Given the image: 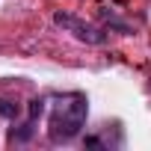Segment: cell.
<instances>
[{"instance_id":"1","label":"cell","mask_w":151,"mask_h":151,"mask_svg":"<svg viewBox=\"0 0 151 151\" xmlns=\"http://www.w3.org/2000/svg\"><path fill=\"white\" fill-rule=\"evenodd\" d=\"M86 113H89V101L86 95L80 92H68V95H59L53 101V110H50V142H71L86 124Z\"/></svg>"},{"instance_id":"2","label":"cell","mask_w":151,"mask_h":151,"mask_svg":"<svg viewBox=\"0 0 151 151\" xmlns=\"http://www.w3.org/2000/svg\"><path fill=\"white\" fill-rule=\"evenodd\" d=\"M53 24L62 27V30H68L74 39H80V42H86V45H104V42H107V33H104L101 27L86 24V21H80L77 15H71V12H56V15H53Z\"/></svg>"},{"instance_id":"3","label":"cell","mask_w":151,"mask_h":151,"mask_svg":"<svg viewBox=\"0 0 151 151\" xmlns=\"http://www.w3.org/2000/svg\"><path fill=\"white\" fill-rule=\"evenodd\" d=\"M33 130H36V122H33V119H27L18 130H12V133H9V139H12V142H27V139L33 136Z\"/></svg>"},{"instance_id":"4","label":"cell","mask_w":151,"mask_h":151,"mask_svg":"<svg viewBox=\"0 0 151 151\" xmlns=\"http://www.w3.org/2000/svg\"><path fill=\"white\" fill-rule=\"evenodd\" d=\"M15 116H18V104L0 98V119H15Z\"/></svg>"},{"instance_id":"5","label":"cell","mask_w":151,"mask_h":151,"mask_svg":"<svg viewBox=\"0 0 151 151\" xmlns=\"http://www.w3.org/2000/svg\"><path fill=\"white\" fill-rule=\"evenodd\" d=\"M45 104H47V101H42V98H33V101H30V119H33V122L45 113Z\"/></svg>"},{"instance_id":"6","label":"cell","mask_w":151,"mask_h":151,"mask_svg":"<svg viewBox=\"0 0 151 151\" xmlns=\"http://www.w3.org/2000/svg\"><path fill=\"white\" fill-rule=\"evenodd\" d=\"M86 145H89V148H101V139H98V136H86Z\"/></svg>"},{"instance_id":"7","label":"cell","mask_w":151,"mask_h":151,"mask_svg":"<svg viewBox=\"0 0 151 151\" xmlns=\"http://www.w3.org/2000/svg\"><path fill=\"white\" fill-rule=\"evenodd\" d=\"M148 89H151V83H148Z\"/></svg>"}]
</instances>
